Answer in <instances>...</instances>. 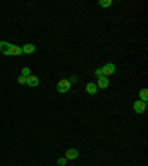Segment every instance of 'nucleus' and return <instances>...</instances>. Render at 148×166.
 I'll list each match as a JSON object with an SVG mask.
<instances>
[{
	"label": "nucleus",
	"mask_w": 148,
	"mask_h": 166,
	"mask_svg": "<svg viewBox=\"0 0 148 166\" xmlns=\"http://www.w3.org/2000/svg\"><path fill=\"white\" fill-rule=\"evenodd\" d=\"M70 87H71V82L68 79H62L58 82V85H56V91L59 93H67L70 91Z\"/></svg>",
	"instance_id": "obj_1"
},
{
	"label": "nucleus",
	"mask_w": 148,
	"mask_h": 166,
	"mask_svg": "<svg viewBox=\"0 0 148 166\" xmlns=\"http://www.w3.org/2000/svg\"><path fill=\"white\" fill-rule=\"evenodd\" d=\"M102 70V76L104 77H110V76H113V74L115 73V65L114 64H111V62H108V64H105V65L101 68Z\"/></svg>",
	"instance_id": "obj_2"
},
{
	"label": "nucleus",
	"mask_w": 148,
	"mask_h": 166,
	"mask_svg": "<svg viewBox=\"0 0 148 166\" xmlns=\"http://www.w3.org/2000/svg\"><path fill=\"white\" fill-rule=\"evenodd\" d=\"M133 110L136 111L138 114H142L145 113V110H147V102H142L141 100H136L133 102Z\"/></svg>",
	"instance_id": "obj_3"
},
{
	"label": "nucleus",
	"mask_w": 148,
	"mask_h": 166,
	"mask_svg": "<svg viewBox=\"0 0 148 166\" xmlns=\"http://www.w3.org/2000/svg\"><path fill=\"white\" fill-rule=\"evenodd\" d=\"M79 157V150H76V148H70L65 151V159L67 160H76Z\"/></svg>",
	"instance_id": "obj_4"
},
{
	"label": "nucleus",
	"mask_w": 148,
	"mask_h": 166,
	"mask_svg": "<svg viewBox=\"0 0 148 166\" xmlns=\"http://www.w3.org/2000/svg\"><path fill=\"white\" fill-rule=\"evenodd\" d=\"M25 85H28V86H31V87H36L37 85H39V79L36 77V76H27L25 77Z\"/></svg>",
	"instance_id": "obj_5"
},
{
	"label": "nucleus",
	"mask_w": 148,
	"mask_h": 166,
	"mask_svg": "<svg viewBox=\"0 0 148 166\" xmlns=\"http://www.w3.org/2000/svg\"><path fill=\"white\" fill-rule=\"evenodd\" d=\"M108 85H110V82H108L107 77H104V76L98 77V83H96V87H99V89H107Z\"/></svg>",
	"instance_id": "obj_6"
},
{
	"label": "nucleus",
	"mask_w": 148,
	"mask_h": 166,
	"mask_svg": "<svg viewBox=\"0 0 148 166\" xmlns=\"http://www.w3.org/2000/svg\"><path fill=\"white\" fill-rule=\"evenodd\" d=\"M22 53V47L16 46V45H11V49H9V55H12V56H18Z\"/></svg>",
	"instance_id": "obj_7"
},
{
	"label": "nucleus",
	"mask_w": 148,
	"mask_h": 166,
	"mask_svg": "<svg viewBox=\"0 0 148 166\" xmlns=\"http://www.w3.org/2000/svg\"><path fill=\"white\" fill-rule=\"evenodd\" d=\"M9 49H11V43L0 42V52L3 53V55H9Z\"/></svg>",
	"instance_id": "obj_8"
},
{
	"label": "nucleus",
	"mask_w": 148,
	"mask_h": 166,
	"mask_svg": "<svg viewBox=\"0 0 148 166\" xmlns=\"http://www.w3.org/2000/svg\"><path fill=\"white\" fill-rule=\"evenodd\" d=\"M34 52H36V46L34 45L27 43V45L22 46V53H34Z\"/></svg>",
	"instance_id": "obj_9"
},
{
	"label": "nucleus",
	"mask_w": 148,
	"mask_h": 166,
	"mask_svg": "<svg viewBox=\"0 0 148 166\" xmlns=\"http://www.w3.org/2000/svg\"><path fill=\"white\" fill-rule=\"evenodd\" d=\"M96 91H98V87H96L95 83H88V85H86V92H88L89 95H95Z\"/></svg>",
	"instance_id": "obj_10"
},
{
	"label": "nucleus",
	"mask_w": 148,
	"mask_h": 166,
	"mask_svg": "<svg viewBox=\"0 0 148 166\" xmlns=\"http://www.w3.org/2000/svg\"><path fill=\"white\" fill-rule=\"evenodd\" d=\"M139 96H141V101H142V102H147V100H148V91L145 89V87H144V89H141Z\"/></svg>",
	"instance_id": "obj_11"
},
{
	"label": "nucleus",
	"mask_w": 148,
	"mask_h": 166,
	"mask_svg": "<svg viewBox=\"0 0 148 166\" xmlns=\"http://www.w3.org/2000/svg\"><path fill=\"white\" fill-rule=\"evenodd\" d=\"M111 5H113L111 0H99V6L101 7H110Z\"/></svg>",
	"instance_id": "obj_12"
},
{
	"label": "nucleus",
	"mask_w": 148,
	"mask_h": 166,
	"mask_svg": "<svg viewBox=\"0 0 148 166\" xmlns=\"http://www.w3.org/2000/svg\"><path fill=\"white\" fill-rule=\"evenodd\" d=\"M21 76H24V77L30 76V68H28V67H24V68L21 70Z\"/></svg>",
	"instance_id": "obj_13"
},
{
	"label": "nucleus",
	"mask_w": 148,
	"mask_h": 166,
	"mask_svg": "<svg viewBox=\"0 0 148 166\" xmlns=\"http://www.w3.org/2000/svg\"><path fill=\"white\" fill-rule=\"evenodd\" d=\"M65 163H67V159H65V157H59V159H58V165L59 166H64Z\"/></svg>",
	"instance_id": "obj_14"
},
{
	"label": "nucleus",
	"mask_w": 148,
	"mask_h": 166,
	"mask_svg": "<svg viewBox=\"0 0 148 166\" xmlns=\"http://www.w3.org/2000/svg\"><path fill=\"white\" fill-rule=\"evenodd\" d=\"M18 83H20V85H25V77H24V76H20V77H18Z\"/></svg>",
	"instance_id": "obj_15"
},
{
	"label": "nucleus",
	"mask_w": 148,
	"mask_h": 166,
	"mask_svg": "<svg viewBox=\"0 0 148 166\" xmlns=\"http://www.w3.org/2000/svg\"><path fill=\"white\" fill-rule=\"evenodd\" d=\"M95 76H96V77H101V76H102V70H101V68H96V70H95Z\"/></svg>",
	"instance_id": "obj_16"
}]
</instances>
